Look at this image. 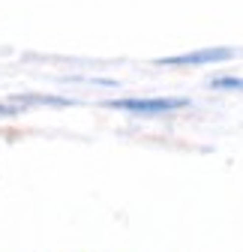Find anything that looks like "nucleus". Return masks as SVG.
Instances as JSON below:
<instances>
[{"label": "nucleus", "instance_id": "nucleus-1", "mask_svg": "<svg viewBox=\"0 0 243 252\" xmlns=\"http://www.w3.org/2000/svg\"><path fill=\"white\" fill-rule=\"evenodd\" d=\"M111 108H126V111H141V114H156V111H174V108H183L189 105L186 99H168V96H159V99H114L108 102Z\"/></svg>", "mask_w": 243, "mask_h": 252}, {"label": "nucleus", "instance_id": "nucleus-2", "mask_svg": "<svg viewBox=\"0 0 243 252\" xmlns=\"http://www.w3.org/2000/svg\"><path fill=\"white\" fill-rule=\"evenodd\" d=\"M234 51L231 48H204V51H192V54H180V57H165L159 60L162 66H198V63H216V60H228Z\"/></svg>", "mask_w": 243, "mask_h": 252}, {"label": "nucleus", "instance_id": "nucleus-3", "mask_svg": "<svg viewBox=\"0 0 243 252\" xmlns=\"http://www.w3.org/2000/svg\"><path fill=\"white\" fill-rule=\"evenodd\" d=\"M216 90H243V78H213Z\"/></svg>", "mask_w": 243, "mask_h": 252}]
</instances>
